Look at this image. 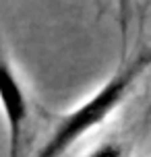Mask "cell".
<instances>
[{
  "label": "cell",
  "mask_w": 151,
  "mask_h": 157,
  "mask_svg": "<svg viewBox=\"0 0 151 157\" xmlns=\"http://www.w3.org/2000/svg\"><path fill=\"white\" fill-rule=\"evenodd\" d=\"M0 112L6 126V157H23V147L31 122V97L23 81L0 46Z\"/></svg>",
  "instance_id": "obj_2"
},
{
  "label": "cell",
  "mask_w": 151,
  "mask_h": 157,
  "mask_svg": "<svg viewBox=\"0 0 151 157\" xmlns=\"http://www.w3.org/2000/svg\"><path fill=\"white\" fill-rule=\"evenodd\" d=\"M85 157H128V151L118 141H106L93 147Z\"/></svg>",
  "instance_id": "obj_3"
},
{
  "label": "cell",
  "mask_w": 151,
  "mask_h": 157,
  "mask_svg": "<svg viewBox=\"0 0 151 157\" xmlns=\"http://www.w3.org/2000/svg\"><path fill=\"white\" fill-rule=\"evenodd\" d=\"M151 66V44L120 66L103 85L81 103L54 120L48 139L31 157H64L91 130L102 126L130 93L135 83Z\"/></svg>",
  "instance_id": "obj_1"
}]
</instances>
